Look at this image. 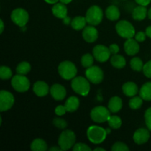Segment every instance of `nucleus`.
<instances>
[{
  "instance_id": "obj_1",
  "label": "nucleus",
  "mask_w": 151,
  "mask_h": 151,
  "mask_svg": "<svg viewBox=\"0 0 151 151\" xmlns=\"http://www.w3.org/2000/svg\"><path fill=\"white\" fill-rule=\"evenodd\" d=\"M88 140L93 144H100L106 139L108 133L106 129L97 125H91L86 132Z\"/></svg>"
},
{
  "instance_id": "obj_2",
  "label": "nucleus",
  "mask_w": 151,
  "mask_h": 151,
  "mask_svg": "<svg viewBox=\"0 0 151 151\" xmlns=\"http://www.w3.org/2000/svg\"><path fill=\"white\" fill-rule=\"evenodd\" d=\"M58 70V73L60 77L66 81L72 80L76 77L77 73H78L76 66L74 64V63L69 61V60L62 61L59 64Z\"/></svg>"
},
{
  "instance_id": "obj_3",
  "label": "nucleus",
  "mask_w": 151,
  "mask_h": 151,
  "mask_svg": "<svg viewBox=\"0 0 151 151\" xmlns=\"http://www.w3.org/2000/svg\"><path fill=\"white\" fill-rule=\"evenodd\" d=\"M71 86L73 91L81 96L88 95L90 91L89 81L83 77L78 76L74 78L72 80Z\"/></svg>"
},
{
  "instance_id": "obj_4",
  "label": "nucleus",
  "mask_w": 151,
  "mask_h": 151,
  "mask_svg": "<svg viewBox=\"0 0 151 151\" xmlns=\"http://www.w3.org/2000/svg\"><path fill=\"white\" fill-rule=\"evenodd\" d=\"M76 141L75 134L71 130H64L59 136L58 146L62 150H68L73 147Z\"/></svg>"
},
{
  "instance_id": "obj_5",
  "label": "nucleus",
  "mask_w": 151,
  "mask_h": 151,
  "mask_svg": "<svg viewBox=\"0 0 151 151\" xmlns=\"http://www.w3.org/2000/svg\"><path fill=\"white\" fill-rule=\"evenodd\" d=\"M86 19L90 25L96 26L101 23L103 18V10L97 5H93L87 10Z\"/></svg>"
},
{
  "instance_id": "obj_6",
  "label": "nucleus",
  "mask_w": 151,
  "mask_h": 151,
  "mask_svg": "<svg viewBox=\"0 0 151 151\" xmlns=\"http://www.w3.org/2000/svg\"><path fill=\"white\" fill-rule=\"evenodd\" d=\"M115 28H116V31L118 35L122 38L128 39V38H133L135 35V29L134 26L131 22L127 20H122L118 22Z\"/></svg>"
},
{
  "instance_id": "obj_7",
  "label": "nucleus",
  "mask_w": 151,
  "mask_h": 151,
  "mask_svg": "<svg viewBox=\"0 0 151 151\" xmlns=\"http://www.w3.org/2000/svg\"><path fill=\"white\" fill-rule=\"evenodd\" d=\"M91 119L97 123H103L109 120L111 116V111L104 106H96L90 113Z\"/></svg>"
},
{
  "instance_id": "obj_8",
  "label": "nucleus",
  "mask_w": 151,
  "mask_h": 151,
  "mask_svg": "<svg viewBox=\"0 0 151 151\" xmlns=\"http://www.w3.org/2000/svg\"><path fill=\"white\" fill-rule=\"evenodd\" d=\"M11 85L16 91L23 93L26 92L29 90V86H30V82L26 76L17 74L12 78Z\"/></svg>"
},
{
  "instance_id": "obj_9",
  "label": "nucleus",
  "mask_w": 151,
  "mask_h": 151,
  "mask_svg": "<svg viewBox=\"0 0 151 151\" xmlns=\"http://www.w3.org/2000/svg\"><path fill=\"white\" fill-rule=\"evenodd\" d=\"M85 75L89 82L94 84L100 83L103 82V78H104L103 71L97 66H91L87 68Z\"/></svg>"
},
{
  "instance_id": "obj_10",
  "label": "nucleus",
  "mask_w": 151,
  "mask_h": 151,
  "mask_svg": "<svg viewBox=\"0 0 151 151\" xmlns=\"http://www.w3.org/2000/svg\"><path fill=\"white\" fill-rule=\"evenodd\" d=\"M10 18L15 24L22 27H24L29 21V14L24 9L16 8L12 11Z\"/></svg>"
},
{
  "instance_id": "obj_11",
  "label": "nucleus",
  "mask_w": 151,
  "mask_h": 151,
  "mask_svg": "<svg viewBox=\"0 0 151 151\" xmlns=\"http://www.w3.org/2000/svg\"><path fill=\"white\" fill-rule=\"evenodd\" d=\"M15 99L12 93L6 90L0 91V111H7L13 107Z\"/></svg>"
},
{
  "instance_id": "obj_12",
  "label": "nucleus",
  "mask_w": 151,
  "mask_h": 151,
  "mask_svg": "<svg viewBox=\"0 0 151 151\" xmlns=\"http://www.w3.org/2000/svg\"><path fill=\"white\" fill-rule=\"evenodd\" d=\"M92 53L94 58L100 63H104V62L107 61L110 58L111 55L109 48L103 44L96 45L93 48Z\"/></svg>"
},
{
  "instance_id": "obj_13",
  "label": "nucleus",
  "mask_w": 151,
  "mask_h": 151,
  "mask_svg": "<svg viewBox=\"0 0 151 151\" xmlns=\"http://www.w3.org/2000/svg\"><path fill=\"white\" fill-rule=\"evenodd\" d=\"M150 139V132L147 128H141L137 129L134 132L133 136V139L134 142L137 145H143L147 142Z\"/></svg>"
},
{
  "instance_id": "obj_14",
  "label": "nucleus",
  "mask_w": 151,
  "mask_h": 151,
  "mask_svg": "<svg viewBox=\"0 0 151 151\" xmlns=\"http://www.w3.org/2000/svg\"><path fill=\"white\" fill-rule=\"evenodd\" d=\"M82 35L86 42L94 43L98 38V31L93 25L86 26L83 29Z\"/></svg>"
},
{
  "instance_id": "obj_15",
  "label": "nucleus",
  "mask_w": 151,
  "mask_h": 151,
  "mask_svg": "<svg viewBox=\"0 0 151 151\" xmlns=\"http://www.w3.org/2000/svg\"><path fill=\"white\" fill-rule=\"evenodd\" d=\"M139 45L138 41L135 38H128L124 44V50L126 54L130 56H134L137 55L139 51Z\"/></svg>"
},
{
  "instance_id": "obj_16",
  "label": "nucleus",
  "mask_w": 151,
  "mask_h": 151,
  "mask_svg": "<svg viewBox=\"0 0 151 151\" xmlns=\"http://www.w3.org/2000/svg\"><path fill=\"white\" fill-rule=\"evenodd\" d=\"M50 92L53 99L58 101L63 100L66 95V90L64 86L58 83H55L51 86Z\"/></svg>"
},
{
  "instance_id": "obj_17",
  "label": "nucleus",
  "mask_w": 151,
  "mask_h": 151,
  "mask_svg": "<svg viewBox=\"0 0 151 151\" xmlns=\"http://www.w3.org/2000/svg\"><path fill=\"white\" fill-rule=\"evenodd\" d=\"M49 86L47 83L42 81L35 82L33 85V91L38 97H44L50 92Z\"/></svg>"
},
{
  "instance_id": "obj_18",
  "label": "nucleus",
  "mask_w": 151,
  "mask_h": 151,
  "mask_svg": "<svg viewBox=\"0 0 151 151\" xmlns=\"http://www.w3.org/2000/svg\"><path fill=\"white\" fill-rule=\"evenodd\" d=\"M52 12L55 17L58 19H65L67 16V7L63 3H56L52 8Z\"/></svg>"
},
{
  "instance_id": "obj_19",
  "label": "nucleus",
  "mask_w": 151,
  "mask_h": 151,
  "mask_svg": "<svg viewBox=\"0 0 151 151\" xmlns=\"http://www.w3.org/2000/svg\"><path fill=\"white\" fill-rule=\"evenodd\" d=\"M122 92L127 97H133L139 92V88L137 84L134 82H127L123 84L122 87Z\"/></svg>"
},
{
  "instance_id": "obj_20",
  "label": "nucleus",
  "mask_w": 151,
  "mask_h": 151,
  "mask_svg": "<svg viewBox=\"0 0 151 151\" xmlns=\"http://www.w3.org/2000/svg\"><path fill=\"white\" fill-rule=\"evenodd\" d=\"M108 108L111 113H117L122 109V99L117 96L112 97L109 100Z\"/></svg>"
},
{
  "instance_id": "obj_21",
  "label": "nucleus",
  "mask_w": 151,
  "mask_h": 151,
  "mask_svg": "<svg viewBox=\"0 0 151 151\" xmlns=\"http://www.w3.org/2000/svg\"><path fill=\"white\" fill-rule=\"evenodd\" d=\"M147 16V10L146 6L139 5L136 7L132 12V17L136 21L144 20Z\"/></svg>"
},
{
  "instance_id": "obj_22",
  "label": "nucleus",
  "mask_w": 151,
  "mask_h": 151,
  "mask_svg": "<svg viewBox=\"0 0 151 151\" xmlns=\"http://www.w3.org/2000/svg\"><path fill=\"white\" fill-rule=\"evenodd\" d=\"M65 106H66V111L68 112H75L78 109L80 106V100L75 96H72L69 97L65 103Z\"/></svg>"
},
{
  "instance_id": "obj_23",
  "label": "nucleus",
  "mask_w": 151,
  "mask_h": 151,
  "mask_svg": "<svg viewBox=\"0 0 151 151\" xmlns=\"http://www.w3.org/2000/svg\"><path fill=\"white\" fill-rule=\"evenodd\" d=\"M106 17L111 21H116L120 17V11L115 5H110L106 10Z\"/></svg>"
},
{
  "instance_id": "obj_24",
  "label": "nucleus",
  "mask_w": 151,
  "mask_h": 151,
  "mask_svg": "<svg viewBox=\"0 0 151 151\" xmlns=\"http://www.w3.org/2000/svg\"><path fill=\"white\" fill-rule=\"evenodd\" d=\"M111 64L116 69H122L126 65V60L125 58L120 55H113L112 57H111Z\"/></svg>"
},
{
  "instance_id": "obj_25",
  "label": "nucleus",
  "mask_w": 151,
  "mask_h": 151,
  "mask_svg": "<svg viewBox=\"0 0 151 151\" xmlns=\"http://www.w3.org/2000/svg\"><path fill=\"white\" fill-rule=\"evenodd\" d=\"M87 21L83 16H76L71 22V26L75 30H81L86 27Z\"/></svg>"
},
{
  "instance_id": "obj_26",
  "label": "nucleus",
  "mask_w": 151,
  "mask_h": 151,
  "mask_svg": "<svg viewBox=\"0 0 151 151\" xmlns=\"http://www.w3.org/2000/svg\"><path fill=\"white\" fill-rule=\"evenodd\" d=\"M30 149L32 151H45L48 149V145L44 139L38 138L32 142Z\"/></svg>"
},
{
  "instance_id": "obj_27",
  "label": "nucleus",
  "mask_w": 151,
  "mask_h": 151,
  "mask_svg": "<svg viewBox=\"0 0 151 151\" xmlns=\"http://www.w3.org/2000/svg\"><path fill=\"white\" fill-rule=\"evenodd\" d=\"M139 96L146 101L151 100V82L145 83L139 90Z\"/></svg>"
},
{
  "instance_id": "obj_28",
  "label": "nucleus",
  "mask_w": 151,
  "mask_h": 151,
  "mask_svg": "<svg viewBox=\"0 0 151 151\" xmlns=\"http://www.w3.org/2000/svg\"><path fill=\"white\" fill-rule=\"evenodd\" d=\"M31 70V66L29 64V63L27 61H22L21 63H19L18 64V66H16V71L17 72V74L19 75H25L27 73H29Z\"/></svg>"
},
{
  "instance_id": "obj_29",
  "label": "nucleus",
  "mask_w": 151,
  "mask_h": 151,
  "mask_svg": "<svg viewBox=\"0 0 151 151\" xmlns=\"http://www.w3.org/2000/svg\"><path fill=\"white\" fill-rule=\"evenodd\" d=\"M107 122L111 129H119L122 125V119L119 116H116V115L111 116Z\"/></svg>"
},
{
  "instance_id": "obj_30",
  "label": "nucleus",
  "mask_w": 151,
  "mask_h": 151,
  "mask_svg": "<svg viewBox=\"0 0 151 151\" xmlns=\"http://www.w3.org/2000/svg\"><path fill=\"white\" fill-rule=\"evenodd\" d=\"M130 64H131V69L134 71H136V72H141V71H142L143 66H144L142 60L139 57L133 58L131 60Z\"/></svg>"
},
{
  "instance_id": "obj_31",
  "label": "nucleus",
  "mask_w": 151,
  "mask_h": 151,
  "mask_svg": "<svg viewBox=\"0 0 151 151\" xmlns=\"http://www.w3.org/2000/svg\"><path fill=\"white\" fill-rule=\"evenodd\" d=\"M143 104V99L141 97L134 96L129 100V106L133 110H137L140 109Z\"/></svg>"
},
{
  "instance_id": "obj_32",
  "label": "nucleus",
  "mask_w": 151,
  "mask_h": 151,
  "mask_svg": "<svg viewBox=\"0 0 151 151\" xmlns=\"http://www.w3.org/2000/svg\"><path fill=\"white\" fill-rule=\"evenodd\" d=\"M94 55H91L89 53L83 55L81 60V65L86 69L90 67V66H92L93 63H94Z\"/></svg>"
},
{
  "instance_id": "obj_33",
  "label": "nucleus",
  "mask_w": 151,
  "mask_h": 151,
  "mask_svg": "<svg viewBox=\"0 0 151 151\" xmlns=\"http://www.w3.org/2000/svg\"><path fill=\"white\" fill-rule=\"evenodd\" d=\"M13 72L11 69L6 66H1L0 67V78L1 80H9L12 78Z\"/></svg>"
},
{
  "instance_id": "obj_34",
  "label": "nucleus",
  "mask_w": 151,
  "mask_h": 151,
  "mask_svg": "<svg viewBox=\"0 0 151 151\" xmlns=\"http://www.w3.org/2000/svg\"><path fill=\"white\" fill-rule=\"evenodd\" d=\"M52 123L58 129H61V130H64L66 129V127H67L68 124L67 122H66L65 119H61V118L59 117H55L52 121Z\"/></svg>"
},
{
  "instance_id": "obj_35",
  "label": "nucleus",
  "mask_w": 151,
  "mask_h": 151,
  "mask_svg": "<svg viewBox=\"0 0 151 151\" xmlns=\"http://www.w3.org/2000/svg\"><path fill=\"white\" fill-rule=\"evenodd\" d=\"M112 151H128L129 150V147L123 142H117L114 143L113 146L111 147Z\"/></svg>"
},
{
  "instance_id": "obj_36",
  "label": "nucleus",
  "mask_w": 151,
  "mask_h": 151,
  "mask_svg": "<svg viewBox=\"0 0 151 151\" xmlns=\"http://www.w3.org/2000/svg\"><path fill=\"white\" fill-rule=\"evenodd\" d=\"M74 151H91V149L85 143H76L72 147Z\"/></svg>"
},
{
  "instance_id": "obj_37",
  "label": "nucleus",
  "mask_w": 151,
  "mask_h": 151,
  "mask_svg": "<svg viewBox=\"0 0 151 151\" xmlns=\"http://www.w3.org/2000/svg\"><path fill=\"white\" fill-rule=\"evenodd\" d=\"M145 121L147 129L151 131V107L147 109L145 112Z\"/></svg>"
},
{
  "instance_id": "obj_38",
  "label": "nucleus",
  "mask_w": 151,
  "mask_h": 151,
  "mask_svg": "<svg viewBox=\"0 0 151 151\" xmlns=\"http://www.w3.org/2000/svg\"><path fill=\"white\" fill-rule=\"evenodd\" d=\"M143 73L147 78H151V60L147 61L143 66Z\"/></svg>"
},
{
  "instance_id": "obj_39",
  "label": "nucleus",
  "mask_w": 151,
  "mask_h": 151,
  "mask_svg": "<svg viewBox=\"0 0 151 151\" xmlns=\"http://www.w3.org/2000/svg\"><path fill=\"white\" fill-rule=\"evenodd\" d=\"M146 36H147L146 32H142V31H139V32H137V34H135L134 38H135L138 42H143V41L146 39Z\"/></svg>"
},
{
  "instance_id": "obj_40",
  "label": "nucleus",
  "mask_w": 151,
  "mask_h": 151,
  "mask_svg": "<svg viewBox=\"0 0 151 151\" xmlns=\"http://www.w3.org/2000/svg\"><path fill=\"white\" fill-rule=\"evenodd\" d=\"M67 111L65 106H58L55 109V113L58 116H62V115L65 114L66 112Z\"/></svg>"
},
{
  "instance_id": "obj_41",
  "label": "nucleus",
  "mask_w": 151,
  "mask_h": 151,
  "mask_svg": "<svg viewBox=\"0 0 151 151\" xmlns=\"http://www.w3.org/2000/svg\"><path fill=\"white\" fill-rule=\"evenodd\" d=\"M109 50H110L111 53L112 55L117 54L119 51V47L116 44H111L110 47H109Z\"/></svg>"
},
{
  "instance_id": "obj_42",
  "label": "nucleus",
  "mask_w": 151,
  "mask_h": 151,
  "mask_svg": "<svg viewBox=\"0 0 151 151\" xmlns=\"http://www.w3.org/2000/svg\"><path fill=\"white\" fill-rule=\"evenodd\" d=\"M136 2L139 4V5L142 6H147L151 2V0H135Z\"/></svg>"
},
{
  "instance_id": "obj_43",
  "label": "nucleus",
  "mask_w": 151,
  "mask_h": 151,
  "mask_svg": "<svg viewBox=\"0 0 151 151\" xmlns=\"http://www.w3.org/2000/svg\"><path fill=\"white\" fill-rule=\"evenodd\" d=\"M145 32H146V35H147V36H148L149 38H151V26L147 27L146 28Z\"/></svg>"
},
{
  "instance_id": "obj_44",
  "label": "nucleus",
  "mask_w": 151,
  "mask_h": 151,
  "mask_svg": "<svg viewBox=\"0 0 151 151\" xmlns=\"http://www.w3.org/2000/svg\"><path fill=\"white\" fill-rule=\"evenodd\" d=\"M44 1H45L46 2L48 3V4H56V3H58V1L59 0H44Z\"/></svg>"
},
{
  "instance_id": "obj_45",
  "label": "nucleus",
  "mask_w": 151,
  "mask_h": 151,
  "mask_svg": "<svg viewBox=\"0 0 151 151\" xmlns=\"http://www.w3.org/2000/svg\"><path fill=\"white\" fill-rule=\"evenodd\" d=\"M50 151H61L62 149L60 147H52L51 148H50Z\"/></svg>"
},
{
  "instance_id": "obj_46",
  "label": "nucleus",
  "mask_w": 151,
  "mask_h": 151,
  "mask_svg": "<svg viewBox=\"0 0 151 151\" xmlns=\"http://www.w3.org/2000/svg\"><path fill=\"white\" fill-rule=\"evenodd\" d=\"M0 24H1V27H0V32L1 33H2L3 31H4V22H3V21L0 20Z\"/></svg>"
},
{
  "instance_id": "obj_47",
  "label": "nucleus",
  "mask_w": 151,
  "mask_h": 151,
  "mask_svg": "<svg viewBox=\"0 0 151 151\" xmlns=\"http://www.w3.org/2000/svg\"><path fill=\"white\" fill-rule=\"evenodd\" d=\"M72 1V0H60V2L63 3V4H69V3H70Z\"/></svg>"
},
{
  "instance_id": "obj_48",
  "label": "nucleus",
  "mask_w": 151,
  "mask_h": 151,
  "mask_svg": "<svg viewBox=\"0 0 151 151\" xmlns=\"http://www.w3.org/2000/svg\"><path fill=\"white\" fill-rule=\"evenodd\" d=\"M147 16H148L149 19L151 20V7L150 9H149V10L147 11Z\"/></svg>"
},
{
  "instance_id": "obj_49",
  "label": "nucleus",
  "mask_w": 151,
  "mask_h": 151,
  "mask_svg": "<svg viewBox=\"0 0 151 151\" xmlns=\"http://www.w3.org/2000/svg\"><path fill=\"white\" fill-rule=\"evenodd\" d=\"M95 151H98V150H102V151H106L104 148H102V147H97V148L94 149Z\"/></svg>"
},
{
  "instance_id": "obj_50",
  "label": "nucleus",
  "mask_w": 151,
  "mask_h": 151,
  "mask_svg": "<svg viewBox=\"0 0 151 151\" xmlns=\"http://www.w3.org/2000/svg\"><path fill=\"white\" fill-rule=\"evenodd\" d=\"M111 128H108V129H106V131H107V133H108V134H110L111 133Z\"/></svg>"
}]
</instances>
